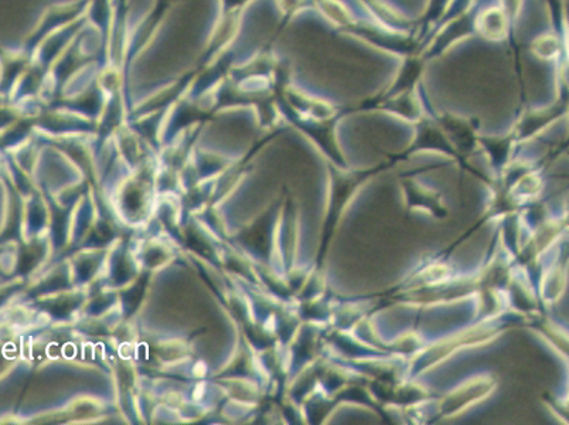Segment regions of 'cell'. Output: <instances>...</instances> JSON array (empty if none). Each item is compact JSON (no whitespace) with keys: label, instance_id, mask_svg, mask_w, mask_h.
Masks as SVG:
<instances>
[{"label":"cell","instance_id":"obj_2","mask_svg":"<svg viewBox=\"0 0 569 425\" xmlns=\"http://www.w3.org/2000/svg\"><path fill=\"white\" fill-rule=\"evenodd\" d=\"M325 10L326 14L338 23L343 24L349 20L348 12H346L339 2H335V0H325Z\"/></svg>","mask_w":569,"mask_h":425},{"label":"cell","instance_id":"obj_1","mask_svg":"<svg viewBox=\"0 0 569 425\" xmlns=\"http://www.w3.org/2000/svg\"><path fill=\"white\" fill-rule=\"evenodd\" d=\"M506 20L500 10H490L486 13L480 26H482L483 33L489 38H499L505 32Z\"/></svg>","mask_w":569,"mask_h":425}]
</instances>
